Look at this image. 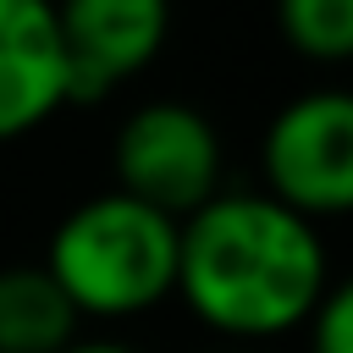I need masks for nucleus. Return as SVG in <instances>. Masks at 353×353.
Masks as SVG:
<instances>
[{
    "label": "nucleus",
    "instance_id": "obj_8",
    "mask_svg": "<svg viewBox=\"0 0 353 353\" xmlns=\"http://www.w3.org/2000/svg\"><path fill=\"white\" fill-rule=\"evenodd\" d=\"M281 39L320 66L353 55V0H276Z\"/></svg>",
    "mask_w": 353,
    "mask_h": 353
},
{
    "label": "nucleus",
    "instance_id": "obj_6",
    "mask_svg": "<svg viewBox=\"0 0 353 353\" xmlns=\"http://www.w3.org/2000/svg\"><path fill=\"white\" fill-rule=\"evenodd\" d=\"M66 105L55 0H0V143L44 127Z\"/></svg>",
    "mask_w": 353,
    "mask_h": 353
},
{
    "label": "nucleus",
    "instance_id": "obj_1",
    "mask_svg": "<svg viewBox=\"0 0 353 353\" xmlns=\"http://www.w3.org/2000/svg\"><path fill=\"white\" fill-rule=\"evenodd\" d=\"M331 287V254L314 221L270 193L221 188L176 221V287L199 325L259 342L298 331Z\"/></svg>",
    "mask_w": 353,
    "mask_h": 353
},
{
    "label": "nucleus",
    "instance_id": "obj_11",
    "mask_svg": "<svg viewBox=\"0 0 353 353\" xmlns=\"http://www.w3.org/2000/svg\"><path fill=\"white\" fill-rule=\"evenodd\" d=\"M215 353H237V347H215Z\"/></svg>",
    "mask_w": 353,
    "mask_h": 353
},
{
    "label": "nucleus",
    "instance_id": "obj_10",
    "mask_svg": "<svg viewBox=\"0 0 353 353\" xmlns=\"http://www.w3.org/2000/svg\"><path fill=\"white\" fill-rule=\"evenodd\" d=\"M61 353H138L132 342H116V336H77L72 347H61Z\"/></svg>",
    "mask_w": 353,
    "mask_h": 353
},
{
    "label": "nucleus",
    "instance_id": "obj_5",
    "mask_svg": "<svg viewBox=\"0 0 353 353\" xmlns=\"http://www.w3.org/2000/svg\"><path fill=\"white\" fill-rule=\"evenodd\" d=\"M55 33L66 55V105H88L165 50L171 0H55Z\"/></svg>",
    "mask_w": 353,
    "mask_h": 353
},
{
    "label": "nucleus",
    "instance_id": "obj_9",
    "mask_svg": "<svg viewBox=\"0 0 353 353\" xmlns=\"http://www.w3.org/2000/svg\"><path fill=\"white\" fill-rule=\"evenodd\" d=\"M303 331H309V353H353V287L331 281L314 314L303 320Z\"/></svg>",
    "mask_w": 353,
    "mask_h": 353
},
{
    "label": "nucleus",
    "instance_id": "obj_4",
    "mask_svg": "<svg viewBox=\"0 0 353 353\" xmlns=\"http://www.w3.org/2000/svg\"><path fill=\"white\" fill-rule=\"evenodd\" d=\"M259 193H270L292 215H342L353 204V99L342 88L287 99L259 138Z\"/></svg>",
    "mask_w": 353,
    "mask_h": 353
},
{
    "label": "nucleus",
    "instance_id": "obj_3",
    "mask_svg": "<svg viewBox=\"0 0 353 353\" xmlns=\"http://www.w3.org/2000/svg\"><path fill=\"white\" fill-rule=\"evenodd\" d=\"M110 176L116 193L188 221L221 193V132L182 99H149L121 116L110 138Z\"/></svg>",
    "mask_w": 353,
    "mask_h": 353
},
{
    "label": "nucleus",
    "instance_id": "obj_2",
    "mask_svg": "<svg viewBox=\"0 0 353 353\" xmlns=\"http://www.w3.org/2000/svg\"><path fill=\"white\" fill-rule=\"evenodd\" d=\"M44 270L55 276L77 320L149 314L176 287V221L116 188L94 193L55 221Z\"/></svg>",
    "mask_w": 353,
    "mask_h": 353
},
{
    "label": "nucleus",
    "instance_id": "obj_7",
    "mask_svg": "<svg viewBox=\"0 0 353 353\" xmlns=\"http://www.w3.org/2000/svg\"><path fill=\"white\" fill-rule=\"evenodd\" d=\"M77 309L44 265L0 270V353H61L77 342Z\"/></svg>",
    "mask_w": 353,
    "mask_h": 353
}]
</instances>
